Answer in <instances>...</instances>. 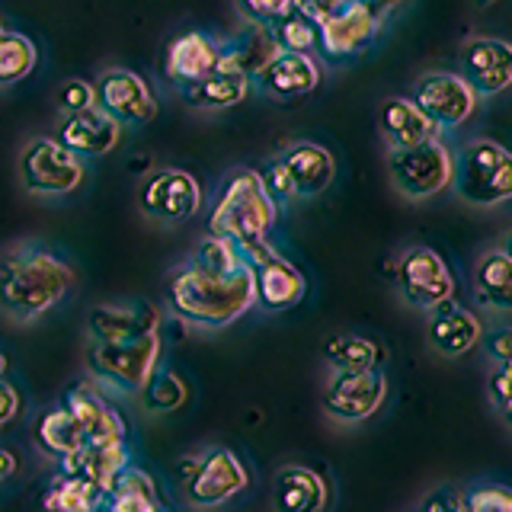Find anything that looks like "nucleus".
Here are the masks:
<instances>
[{
  "label": "nucleus",
  "instance_id": "f257e3e1",
  "mask_svg": "<svg viewBox=\"0 0 512 512\" xmlns=\"http://www.w3.org/2000/svg\"><path fill=\"white\" fill-rule=\"evenodd\" d=\"M77 272L42 244H16L0 260V314L16 324L55 311L71 295Z\"/></svg>",
  "mask_w": 512,
  "mask_h": 512
},
{
  "label": "nucleus",
  "instance_id": "f03ea898",
  "mask_svg": "<svg viewBox=\"0 0 512 512\" xmlns=\"http://www.w3.org/2000/svg\"><path fill=\"white\" fill-rule=\"evenodd\" d=\"M276 208L266 199L256 170H234L224 176L218 196L208 212V237L231 240L247 266L276 256L269 234L276 228Z\"/></svg>",
  "mask_w": 512,
  "mask_h": 512
},
{
  "label": "nucleus",
  "instance_id": "7ed1b4c3",
  "mask_svg": "<svg viewBox=\"0 0 512 512\" xmlns=\"http://www.w3.org/2000/svg\"><path fill=\"white\" fill-rule=\"evenodd\" d=\"M164 298L176 317L196 327L221 330L253 308V272L244 266L234 276H208L186 263L167 276Z\"/></svg>",
  "mask_w": 512,
  "mask_h": 512
},
{
  "label": "nucleus",
  "instance_id": "20e7f679",
  "mask_svg": "<svg viewBox=\"0 0 512 512\" xmlns=\"http://www.w3.org/2000/svg\"><path fill=\"white\" fill-rule=\"evenodd\" d=\"M298 10L317 26V48L330 61H349L365 55L384 26L388 7L359 4V0H333V4H298Z\"/></svg>",
  "mask_w": 512,
  "mask_h": 512
},
{
  "label": "nucleus",
  "instance_id": "39448f33",
  "mask_svg": "<svg viewBox=\"0 0 512 512\" xmlns=\"http://www.w3.org/2000/svg\"><path fill=\"white\" fill-rule=\"evenodd\" d=\"M464 205L493 208L512 196V157L500 141L474 138L452 151V183Z\"/></svg>",
  "mask_w": 512,
  "mask_h": 512
},
{
  "label": "nucleus",
  "instance_id": "423d86ee",
  "mask_svg": "<svg viewBox=\"0 0 512 512\" xmlns=\"http://www.w3.org/2000/svg\"><path fill=\"white\" fill-rule=\"evenodd\" d=\"M160 333H148L141 340L128 343H90L87 346V368L96 381L109 384L122 394H135L154 378L160 368Z\"/></svg>",
  "mask_w": 512,
  "mask_h": 512
},
{
  "label": "nucleus",
  "instance_id": "0eeeda50",
  "mask_svg": "<svg viewBox=\"0 0 512 512\" xmlns=\"http://www.w3.org/2000/svg\"><path fill=\"white\" fill-rule=\"evenodd\" d=\"M388 176L391 186L410 202H420L448 189L452 183V151L442 138H432L413 148L388 151Z\"/></svg>",
  "mask_w": 512,
  "mask_h": 512
},
{
  "label": "nucleus",
  "instance_id": "6e6552de",
  "mask_svg": "<svg viewBox=\"0 0 512 512\" xmlns=\"http://www.w3.org/2000/svg\"><path fill=\"white\" fill-rule=\"evenodd\" d=\"M20 180L32 196H68L84 183V160L64 151L55 138H32L20 151Z\"/></svg>",
  "mask_w": 512,
  "mask_h": 512
},
{
  "label": "nucleus",
  "instance_id": "1a4fd4ad",
  "mask_svg": "<svg viewBox=\"0 0 512 512\" xmlns=\"http://www.w3.org/2000/svg\"><path fill=\"white\" fill-rule=\"evenodd\" d=\"M138 208L144 218L157 224L189 221L202 208V186L196 176L180 167L154 170L138 186Z\"/></svg>",
  "mask_w": 512,
  "mask_h": 512
},
{
  "label": "nucleus",
  "instance_id": "9d476101",
  "mask_svg": "<svg viewBox=\"0 0 512 512\" xmlns=\"http://www.w3.org/2000/svg\"><path fill=\"white\" fill-rule=\"evenodd\" d=\"M394 282L410 308L420 311H432L455 298L452 269L445 266V260L432 247H407L400 253Z\"/></svg>",
  "mask_w": 512,
  "mask_h": 512
},
{
  "label": "nucleus",
  "instance_id": "9b49d317",
  "mask_svg": "<svg viewBox=\"0 0 512 512\" xmlns=\"http://www.w3.org/2000/svg\"><path fill=\"white\" fill-rule=\"evenodd\" d=\"M93 106L119 128H144L157 119V100L144 77L125 68L103 71L93 84Z\"/></svg>",
  "mask_w": 512,
  "mask_h": 512
},
{
  "label": "nucleus",
  "instance_id": "f8f14e48",
  "mask_svg": "<svg viewBox=\"0 0 512 512\" xmlns=\"http://www.w3.org/2000/svg\"><path fill=\"white\" fill-rule=\"evenodd\" d=\"M410 103L436 125V132L464 125L477 109V96L455 71H429L416 77Z\"/></svg>",
  "mask_w": 512,
  "mask_h": 512
},
{
  "label": "nucleus",
  "instance_id": "ddd939ff",
  "mask_svg": "<svg viewBox=\"0 0 512 512\" xmlns=\"http://www.w3.org/2000/svg\"><path fill=\"white\" fill-rule=\"evenodd\" d=\"M388 400V375L384 372H349L333 375L324 388V413L336 423L356 426L372 420Z\"/></svg>",
  "mask_w": 512,
  "mask_h": 512
},
{
  "label": "nucleus",
  "instance_id": "4468645a",
  "mask_svg": "<svg viewBox=\"0 0 512 512\" xmlns=\"http://www.w3.org/2000/svg\"><path fill=\"white\" fill-rule=\"evenodd\" d=\"M250 487V474L231 448H215L196 461L189 480H186V496L192 506H221L234 500L237 493Z\"/></svg>",
  "mask_w": 512,
  "mask_h": 512
},
{
  "label": "nucleus",
  "instance_id": "2eb2a0df",
  "mask_svg": "<svg viewBox=\"0 0 512 512\" xmlns=\"http://www.w3.org/2000/svg\"><path fill=\"white\" fill-rule=\"evenodd\" d=\"M468 90L477 96H496L512 84V48L503 39L477 36L468 39L458 52V71H455Z\"/></svg>",
  "mask_w": 512,
  "mask_h": 512
},
{
  "label": "nucleus",
  "instance_id": "dca6fc26",
  "mask_svg": "<svg viewBox=\"0 0 512 512\" xmlns=\"http://www.w3.org/2000/svg\"><path fill=\"white\" fill-rule=\"evenodd\" d=\"M90 343H128L160 333V311L151 301H103L87 314Z\"/></svg>",
  "mask_w": 512,
  "mask_h": 512
},
{
  "label": "nucleus",
  "instance_id": "f3484780",
  "mask_svg": "<svg viewBox=\"0 0 512 512\" xmlns=\"http://www.w3.org/2000/svg\"><path fill=\"white\" fill-rule=\"evenodd\" d=\"M61 407L74 416L87 445H128V426L122 420V413L93 384H74L64 394Z\"/></svg>",
  "mask_w": 512,
  "mask_h": 512
},
{
  "label": "nucleus",
  "instance_id": "a211bd4d",
  "mask_svg": "<svg viewBox=\"0 0 512 512\" xmlns=\"http://www.w3.org/2000/svg\"><path fill=\"white\" fill-rule=\"evenodd\" d=\"M253 272V304L263 311H292L308 295V279L301 276L295 263L285 256H269V260L250 266Z\"/></svg>",
  "mask_w": 512,
  "mask_h": 512
},
{
  "label": "nucleus",
  "instance_id": "6ab92c4d",
  "mask_svg": "<svg viewBox=\"0 0 512 512\" xmlns=\"http://www.w3.org/2000/svg\"><path fill=\"white\" fill-rule=\"evenodd\" d=\"M215 68H218V39H212L208 32L189 29L167 45L164 74L180 90L196 87L199 80L215 74Z\"/></svg>",
  "mask_w": 512,
  "mask_h": 512
},
{
  "label": "nucleus",
  "instance_id": "aec40b11",
  "mask_svg": "<svg viewBox=\"0 0 512 512\" xmlns=\"http://www.w3.org/2000/svg\"><path fill=\"white\" fill-rule=\"evenodd\" d=\"M119 138H122V128L109 116H103L96 106L84 109V112H74V116H61L58 132H55V141L77 160L103 157L109 151H116Z\"/></svg>",
  "mask_w": 512,
  "mask_h": 512
},
{
  "label": "nucleus",
  "instance_id": "412c9836",
  "mask_svg": "<svg viewBox=\"0 0 512 512\" xmlns=\"http://www.w3.org/2000/svg\"><path fill=\"white\" fill-rule=\"evenodd\" d=\"M480 320L474 311L461 308L458 301H445L439 308L429 311L426 320V336H429V346L439 352L442 359H461L480 343Z\"/></svg>",
  "mask_w": 512,
  "mask_h": 512
},
{
  "label": "nucleus",
  "instance_id": "4be33fe9",
  "mask_svg": "<svg viewBox=\"0 0 512 512\" xmlns=\"http://www.w3.org/2000/svg\"><path fill=\"white\" fill-rule=\"evenodd\" d=\"M279 164L288 176V186H292L295 199L320 196L336 176L333 154L324 148V144H314V141H298L292 148H285L279 154Z\"/></svg>",
  "mask_w": 512,
  "mask_h": 512
},
{
  "label": "nucleus",
  "instance_id": "5701e85b",
  "mask_svg": "<svg viewBox=\"0 0 512 512\" xmlns=\"http://www.w3.org/2000/svg\"><path fill=\"white\" fill-rule=\"evenodd\" d=\"M253 80H256V87L269 96H276V100H301V96L317 90L320 64L314 55L279 52Z\"/></svg>",
  "mask_w": 512,
  "mask_h": 512
},
{
  "label": "nucleus",
  "instance_id": "b1692460",
  "mask_svg": "<svg viewBox=\"0 0 512 512\" xmlns=\"http://www.w3.org/2000/svg\"><path fill=\"white\" fill-rule=\"evenodd\" d=\"M132 464V452L128 445H84L74 455L58 461V474H68L77 480H87L103 496H109V487L122 468Z\"/></svg>",
  "mask_w": 512,
  "mask_h": 512
},
{
  "label": "nucleus",
  "instance_id": "393cba45",
  "mask_svg": "<svg viewBox=\"0 0 512 512\" xmlns=\"http://www.w3.org/2000/svg\"><path fill=\"white\" fill-rule=\"evenodd\" d=\"M272 503H276V512H324L330 503V487L314 468L285 464L276 474Z\"/></svg>",
  "mask_w": 512,
  "mask_h": 512
},
{
  "label": "nucleus",
  "instance_id": "a878e982",
  "mask_svg": "<svg viewBox=\"0 0 512 512\" xmlns=\"http://www.w3.org/2000/svg\"><path fill=\"white\" fill-rule=\"evenodd\" d=\"M381 135L388 141V151L413 148V144L439 138L436 125H432L407 96H391V100L381 106Z\"/></svg>",
  "mask_w": 512,
  "mask_h": 512
},
{
  "label": "nucleus",
  "instance_id": "bb28decb",
  "mask_svg": "<svg viewBox=\"0 0 512 512\" xmlns=\"http://www.w3.org/2000/svg\"><path fill=\"white\" fill-rule=\"evenodd\" d=\"M324 359L333 368V375L349 372H381L384 349L372 336L362 333H333L324 343Z\"/></svg>",
  "mask_w": 512,
  "mask_h": 512
},
{
  "label": "nucleus",
  "instance_id": "cd10ccee",
  "mask_svg": "<svg viewBox=\"0 0 512 512\" xmlns=\"http://www.w3.org/2000/svg\"><path fill=\"white\" fill-rule=\"evenodd\" d=\"M474 295L480 304L506 314L512 308V260L503 247L487 250L474 266Z\"/></svg>",
  "mask_w": 512,
  "mask_h": 512
},
{
  "label": "nucleus",
  "instance_id": "c85d7f7f",
  "mask_svg": "<svg viewBox=\"0 0 512 512\" xmlns=\"http://www.w3.org/2000/svg\"><path fill=\"white\" fill-rule=\"evenodd\" d=\"M253 80L244 74H208L205 80H199L196 87L183 90L186 103L196 106V109H208V112H218V109H231L237 103H244L250 96Z\"/></svg>",
  "mask_w": 512,
  "mask_h": 512
},
{
  "label": "nucleus",
  "instance_id": "c756f323",
  "mask_svg": "<svg viewBox=\"0 0 512 512\" xmlns=\"http://www.w3.org/2000/svg\"><path fill=\"white\" fill-rule=\"evenodd\" d=\"M106 496L87 480L58 474L42 493V512H103Z\"/></svg>",
  "mask_w": 512,
  "mask_h": 512
},
{
  "label": "nucleus",
  "instance_id": "7c9ffc66",
  "mask_svg": "<svg viewBox=\"0 0 512 512\" xmlns=\"http://www.w3.org/2000/svg\"><path fill=\"white\" fill-rule=\"evenodd\" d=\"M36 442L45 455L52 458H68L74 455L77 448H84V436H80V429L74 423V416L64 410V407H55V410H45L39 420H36Z\"/></svg>",
  "mask_w": 512,
  "mask_h": 512
},
{
  "label": "nucleus",
  "instance_id": "2f4dec72",
  "mask_svg": "<svg viewBox=\"0 0 512 512\" xmlns=\"http://www.w3.org/2000/svg\"><path fill=\"white\" fill-rule=\"evenodd\" d=\"M39 64V48L23 32L4 29L0 32V87L20 84Z\"/></svg>",
  "mask_w": 512,
  "mask_h": 512
},
{
  "label": "nucleus",
  "instance_id": "473e14b6",
  "mask_svg": "<svg viewBox=\"0 0 512 512\" xmlns=\"http://www.w3.org/2000/svg\"><path fill=\"white\" fill-rule=\"evenodd\" d=\"M189 266L199 269V272H208V276H234V272H240L247 263H244V256H240V250L231 244V240L205 234L196 244V250H192Z\"/></svg>",
  "mask_w": 512,
  "mask_h": 512
},
{
  "label": "nucleus",
  "instance_id": "72a5a7b5",
  "mask_svg": "<svg viewBox=\"0 0 512 512\" xmlns=\"http://www.w3.org/2000/svg\"><path fill=\"white\" fill-rule=\"evenodd\" d=\"M138 397H141L144 410H151V413H173V410H180L186 404L189 388H186L183 375L170 372V368H157L154 378L138 391Z\"/></svg>",
  "mask_w": 512,
  "mask_h": 512
},
{
  "label": "nucleus",
  "instance_id": "f704fd0d",
  "mask_svg": "<svg viewBox=\"0 0 512 512\" xmlns=\"http://www.w3.org/2000/svg\"><path fill=\"white\" fill-rule=\"evenodd\" d=\"M272 39H276L279 52H292V55H314L317 52V26L298 10V0H295V10L285 16L279 26H272Z\"/></svg>",
  "mask_w": 512,
  "mask_h": 512
},
{
  "label": "nucleus",
  "instance_id": "c9c22d12",
  "mask_svg": "<svg viewBox=\"0 0 512 512\" xmlns=\"http://www.w3.org/2000/svg\"><path fill=\"white\" fill-rule=\"evenodd\" d=\"M464 512H512V496L500 484L464 490Z\"/></svg>",
  "mask_w": 512,
  "mask_h": 512
},
{
  "label": "nucleus",
  "instance_id": "e433bc0d",
  "mask_svg": "<svg viewBox=\"0 0 512 512\" xmlns=\"http://www.w3.org/2000/svg\"><path fill=\"white\" fill-rule=\"evenodd\" d=\"M109 496H151L154 500L160 493H157V484L148 471H141L138 464H128V468H122L116 474V480H112Z\"/></svg>",
  "mask_w": 512,
  "mask_h": 512
},
{
  "label": "nucleus",
  "instance_id": "4c0bfd02",
  "mask_svg": "<svg viewBox=\"0 0 512 512\" xmlns=\"http://www.w3.org/2000/svg\"><path fill=\"white\" fill-rule=\"evenodd\" d=\"M55 100H58L61 116H74V112L93 109V84H90V80L71 77V80H64V84L58 87Z\"/></svg>",
  "mask_w": 512,
  "mask_h": 512
},
{
  "label": "nucleus",
  "instance_id": "58836bf2",
  "mask_svg": "<svg viewBox=\"0 0 512 512\" xmlns=\"http://www.w3.org/2000/svg\"><path fill=\"white\" fill-rule=\"evenodd\" d=\"M103 512H167L160 496H106Z\"/></svg>",
  "mask_w": 512,
  "mask_h": 512
},
{
  "label": "nucleus",
  "instance_id": "ea45409f",
  "mask_svg": "<svg viewBox=\"0 0 512 512\" xmlns=\"http://www.w3.org/2000/svg\"><path fill=\"white\" fill-rule=\"evenodd\" d=\"M420 512H464V490L439 487L432 496H426V503H423Z\"/></svg>",
  "mask_w": 512,
  "mask_h": 512
},
{
  "label": "nucleus",
  "instance_id": "a19ab883",
  "mask_svg": "<svg viewBox=\"0 0 512 512\" xmlns=\"http://www.w3.org/2000/svg\"><path fill=\"white\" fill-rule=\"evenodd\" d=\"M487 388H490V397H493L496 410H500L503 416H509V391H512V372H509V365H496V372H493Z\"/></svg>",
  "mask_w": 512,
  "mask_h": 512
},
{
  "label": "nucleus",
  "instance_id": "79ce46f5",
  "mask_svg": "<svg viewBox=\"0 0 512 512\" xmlns=\"http://www.w3.org/2000/svg\"><path fill=\"white\" fill-rule=\"evenodd\" d=\"M20 404H23L20 391H16L7 378H0V429L10 426L16 420V413H20Z\"/></svg>",
  "mask_w": 512,
  "mask_h": 512
},
{
  "label": "nucleus",
  "instance_id": "37998d69",
  "mask_svg": "<svg viewBox=\"0 0 512 512\" xmlns=\"http://www.w3.org/2000/svg\"><path fill=\"white\" fill-rule=\"evenodd\" d=\"M487 352L496 359V365H509V359H512V333H509V327L487 333Z\"/></svg>",
  "mask_w": 512,
  "mask_h": 512
},
{
  "label": "nucleus",
  "instance_id": "c03bdc74",
  "mask_svg": "<svg viewBox=\"0 0 512 512\" xmlns=\"http://www.w3.org/2000/svg\"><path fill=\"white\" fill-rule=\"evenodd\" d=\"M16 471V455L10 452V448H0V484Z\"/></svg>",
  "mask_w": 512,
  "mask_h": 512
},
{
  "label": "nucleus",
  "instance_id": "a18cd8bd",
  "mask_svg": "<svg viewBox=\"0 0 512 512\" xmlns=\"http://www.w3.org/2000/svg\"><path fill=\"white\" fill-rule=\"evenodd\" d=\"M4 372H7V356L0 352V378H4Z\"/></svg>",
  "mask_w": 512,
  "mask_h": 512
},
{
  "label": "nucleus",
  "instance_id": "49530a36",
  "mask_svg": "<svg viewBox=\"0 0 512 512\" xmlns=\"http://www.w3.org/2000/svg\"><path fill=\"white\" fill-rule=\"evenodd\" d=\"M0 32H4V26H0Z\"/></svg>",
  "mask_w": 512,
  "mask_h": 512
}]
</instances>
